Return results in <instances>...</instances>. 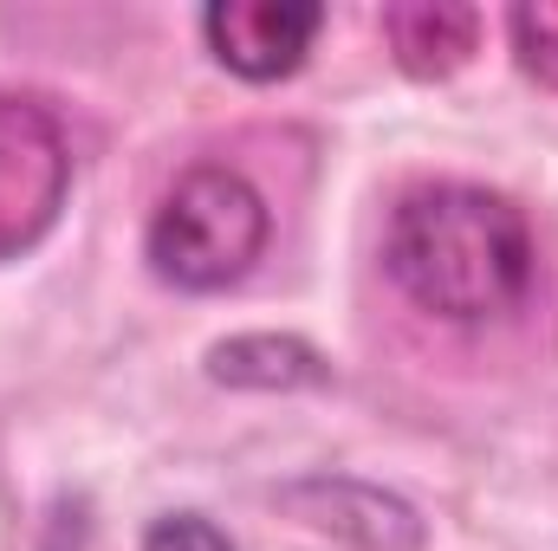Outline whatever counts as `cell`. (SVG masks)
<instances>
[{"mask_svg": "<svg viewBox=\"0 0 558 551\" xmlns=\"http://www.w3.org/2000/svg\"><path fill=\"white\" fill-rule=\"evenodd\" d=\"M318 26H325V7H312V0H215L202 13L208 52L247 85L292 78L312 52Z\"/></svg>", "mask_w": 558, "mask_h": 551, "instance_id": "cell-4", "label": "cell"}, {"mask_svg": "<svg viewBox=\"0 0 558 551\" xmlns=\"http://www.w3.org/2000/svg\"><path fill=\"white\" fill-rule=\"evenodd\" d=\"M507 33H513L520 65H526L539 85L558 91V7H513V13H507Z\"/></svg>", "mask_w": 558, "mask_h": 551, "instance_id": "cell-8", "label": "cell"}, {"mask_svg": "<svg viewBox=\"0 0 558 551\" xmlns=\"http://www.w3.org/2000/svg\"><path fill=\"white\" fill-rule=\"evenodd\" d=\"M292 506H305L312 526H325V532H338V539H351L364 551H416L422 546L416 513L403 500L377 493V487H357V480H305V487H292Z\"/></svg>", "mask_w": 558, "mask_h": 551, "instance_id": "cell-5", "label": "cell"}, {"mask_svg": "<svg viewBox=\"0 0 558 551\" xmlns=\"http://www.w3.org/2000/svg\"><path fill=\"white\" fill-rule=\"evenodd\" d=\"M384 39H390V52H397V65L403 72H416V78H448L454 65H468V52H474V39H481V13L474 7H390L384 13Z\"/></svg>", "mask_w": 558, "mask_h": 551, "instance_id": "cell-6", "label": "cell"}, {"mask_svg": "<svg viewBox=\"0 0 558 551\" xmlns=\"http://www.w3.org/2000/svg\"><path fill=\"white\" fill-rule=\"evenodd\" d=\"M143 551H234V539L215 519H202V513H162L143 532Z\"/></svg>", "mask_w": 558, "mask_h": 551, "instance_id": "cell-9", "label": "cell"}, {"mask_svg": "<svg viewBox=\"0 0 558 551\" xmlns=\"http://www.w3.org/2000/svg\"><path fill=\"white\" fill-rule=\"evenodd\" d=\"M267 201L241 169L202 162L189 169L149 215L143 254L156 279L182 285V292H221L234 279H247V267L267 247Z\"/></svg>", "mask_w": 558, "mask_h": 551, "instance_id": "cell-2", "label": "cell"}, {"mask_svg": "<svg viewBox=\"0 0 558 551\" xmlns=\"http://www.w3.org/2000/svg\"><path fill=\"white\" fill-rule=\"evenodd\" d=\"M384 267L428 318L494 325L533 292V228L494 188L428 182L397 201L384 234Z\"/></svg>", "mask_w": 558, "mask_h": 551, "instance_id": "cell-1", "label": "cell"}, {"mask_svg": "<svg viewBox=\"0 0 558 551\" xmlns=\"http://www.w3.org/2000/svg\"><path fill=\"white\" fill-rule=\"evenodd\" d=\"M208 377L215 383H234V390H305V383H325V357L299 338H274V331H247V338H228L208 351Z\"/></svg>", "mask_w": 558, "mask_h": 551, "instance_id": "cell-7", "label": "cell"}, {"mask_svg": "<svg viewBox=\"0 0 558 551\" xmlns=\"http://www.w3.org/2000/svg\"><path fill=\"white\" fill-rule=\"evenodd\" d=\"M72 195V143L33 98L0 91V260L39 247Z\"/></svg>", "mask_w": 558, "mask_h": 551, "instance_id": "cell-3", "label": "cell"}]
</instances>
